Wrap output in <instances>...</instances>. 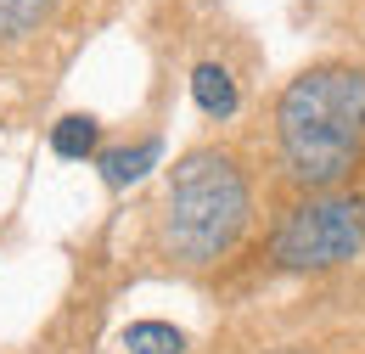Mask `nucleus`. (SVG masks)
<instances>
[{
  "instance_id": "1",
  "label": "nucleus",
  "mask_w": 365,
  "mask_h": 354,
  "mask_svg": "<svg viewBox=\"0 0 365 354\" xmlns=\"http://www.w3.org/2000/svg\"><path fill=\"white\" fill-rule=\"evenodd\" d=\"M275 135L287 175L298 186H337L365 158V74L360 68H309L281 90Z\"/></svg>"
},
{
  "instance_id": "2",
  "label": "nucleus",
  "mask_w": 365,
  "mask_h": 354,
  "mask_svg": "<svg viewBox=\"0 0 365 354\" xmlns=\"http://www.w3.org/2000/svg\"><path fill=\"white\" fill-rule=\"evenodd\" d=\"M247 225V180L225 152H185L163 197V248L180 265H220Z\"/></svg>"
},
{
  "instance_id": "3",
  "label": "nucleus",
  "mask_w": 365,
  "mask_h": 354,
  "mask_svg": "<svg viewBox=\"0 0 365 354\" xmlns=\"http://www.w3.org/2000/svg\"><path fill=\"white\" fill-rule=\"evenodd\" d=\"M365 248V208L354 197H315L275 231V259L287 270H337Z\"/></svg>"
},
{
  "instance_id": "4",
  "label": "nucleus",
  "mask_w": 365,
  "mask_h": 354,
  "mask_svg": "<svg viewBox=\"0 0 365 354\" xmlns=\"http://www.w3.org/2000/svg\"><path fill=\"white\" fill-rule=\"evenodd\" d=\"M191 96H197V107H202L208 118H230V113H236V79H230V68H220V62H197Z\"/></svg>"
},
{
  "instance_id": "5",
  "label": "nucleus",
  "mask_w": 365,
  "mask_h": 354,
  "mask_svg": "<svg viewBox=\"0 0 365 354\" xmlns=\"http://www.w3.org/2000/svg\"><path fill=\"white\" fill-rule=\"evenodd\" d=\"M158 158H163V146H158V141L118 146V152H101V175H107V186H130V180H140Z\"/></svg>"
},
{
  "instance_id": "6",
  "label": "nucleus",
  "mask_w": 365,
  "mask_h": 354,
  "mask_svg": "<svg viewBox=\"0 0 365 354\" xmlns=\"http://www.w3.org/2000/svg\"><path fill=\"white\" fill-rule=\"evenodd\" d=\"M124 349L130 354H185V332L169 320H135L124 326Z\"/></svg>"
},
{
  "instance_id": "7",
  "label": "nucleus",
  "mask_w": 365,
  "mask_h": 354,
  "mask_svg": "<svg viewBox=\"0 0 365 354\" xmlns=\"http://www.w3.org/2000/svg\"><path fill=\"white\" fill-rule=\"evenodd\" d=\"M56 6H62V0H0V45L34 34V29L46 23Z\"/></svg>"
},
{
  "instance_id": "8",
  "label": "nucleus",
  "mask_w": 365,
  "mask_h": 354,
  "mask_svg": "<svg viewBox=\"0 0 365 354\" xmlns=\"http://www.w3.org/2000/svg\"><path fill=\"white\" fill-rule=\"evenodd\" d=\"M96 118H85V113H73V118H62L56 130H51V152L56 158H91L96 152Z\"/></svg>"
},
{
  "instance_id": "9",
  "label": "nucleus",
  "mask_w": 365,
  "mask_h": 354,
  "mask_svg": "<svg viewBox=\"0 0 365 354\" xmlns=\"http://www.w3.org/2000/svg\"><path fill=\"white\" fill-rule=\"evenodd\" d=\"M275 354H309V349H275Z\"/></svg>"
}]
</instances>
